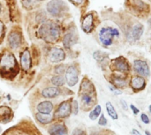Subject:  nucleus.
I'll return each mask as SVG.
<instances>
[{
  "instance_id": "nucleus-1",
  "label": "nucleus",
  "mask_w": 151,
  "mask_h": 135,
  "mask_svg": "<svg viewBox=\"0 0 151 135\" xmlns=\"http://www.w3.org/2000/svg\"><path fill=\"white\" fill-rule=\"evenodd\" d=\"M19 72V66L14 55L10 52H4L0 55V74L5 77L14 76Z\"/></svg>"
},
{
  "instance_id": "nucleus-2",
  "label": "nucleus",
  "mask_w": 151,
  "mask_h": 135,
  "mask_svg": "<svg viewBox=\"0 0 151 135\" xmlns=\"http://www.w3.org/2000/svg\"><path fill=\"white\" fill-rule=\"evenodd\" d=\"M38 34L40 38L46 42L54 43L57 42L60 37V27L55 22L47 21L40 26Z\"/></svg>"
},
{
  "instance_id": "nucleus-3",
  "label": "nucleus",
  "mask_w": 151,
  "mask_h": 135,
  "mask_svg": "<svg viewBox=\"0 0 151 135\" xmlns=\"http://www.w3.org/2000/svg\"><path fill=\"white\" fill-rule=\"evenodd\" d=\"M66 4L62 0H51L47 4L48 12L54 17L62 16L67 11Z\"/></svg>"
},
{
  "instance_id": "nucleus-4",
  "label": "nucleus",
  "mask_w": 151,
  "mask_h": 135,
  "mask_svg": "<svg viewBox=\"0 0 151 135\" xmlns=\"http://www.w3.org/2000/svg\"><path fill=\"white\" fill-rule=\"evenodd\" d=\"M119 35V33L118 29L111 28V27H104L101 29L99 33V39L102 44H104V46H110L112 43L113 37Z\"/></svg>"
},
{
  "instance_id": "nucleus-5",
  "label": "nucleus",
  "mask_w": 151,
  "mask_h": 135,
  "mask_svg": "<svg viewBox=\"0 0 151 135\" xmlns=\"http://www.w3.org/2000/svg\"><path fill=\"white\" fill-rule=\"evenodd\" d=\"M72 112V103L70 100L62 102L54 113V117L57 119H65L70 116Z\"/></svg>"
},
{
  "instance_id": "nucleus-6",
  "label": "nucleus",
  "mask_w": 151,
  "mask_h": 135,
  "mask_svg": "<svg viewBox=\"0 0 151 135\" xmlns=\"http://www.w3.org/2000/svg\"><path fill=\"white\" fill-rule=\"evenodd\" d=\"M65 81L70 87L76 85L79 82V71L75 66L72 65L67 68L65 71Z\"/></svg>"
},
{
  "instance_id": "nucleus-7",
  "label": "nucleus",
  "mask_w": 151,
  "mask_h": 135,
  "mask_svg": "<svg viewBox=\"0 0 151 135\" xmlns=\"http://www.w3.org/2000/svg\"><path fill=\"white\" fill-rule=\"evenodd\" d=\"M134 69L136 73L142 76H149L150 75V68L149 65L147 64L146 61H141V60H136L134 62Z\"/></svg>"
},
{
  "instance_id": "nucleus-8",
  "label": "nucleus",
  "mask_w": 151,
  "mask_h": 135,
  "mask_svg": "<svg viewBox=\"0 0 151 135\" xmlns=\"http://www.w3.org/2000/svg\"><path fill=\"white\" fill-rule=\"evenodd\" d=\"M112 66L115 68V69H117L122 73H128L130 71V66H129L127 61L122 56L113 60Z\"/></svg>"
},
{
  "instance_id": "nucleus-9",
  "label": "nucleus",
  "mask_w": 151,
  "mask_h": 135,
  "mask_svg": "<svg viewBox=\"0 0 151 135\" xmlns=\"http://www.w3.org/2000/svg\"><path fill=\"white\" fill-rule=\"evenodd\" d=\"M65 59V53L61 48H53L50 54V61L54 63L60 62Z\"/></svg>"
},
{
  "instance_id": "nucleus-10",
  "label": "nucleus",
  "mask_w": 151,
  "mask_h": 135,
  "mask_svg": "<svg viewBox=\"0 0 151 135\" xmlns=\"http://www.w3.org/2000/svg\"><path fill=\"white\" fill-rule=\"evenodd\" d=\"M48 133L50 135H68L67 128L64 124H53L49 129Z\"/></svg>"
},
{
  "instance_id": "nucleus-11",
  "label": "nucleus",
  "mask_w": 151,
  "mask_h": 135,
  "mask_svg": "<svg viewBox=\"0 0 151 135\" xmlns=\"http://www.w3.org/2000/svg\"><path fill=\"white\" fill-rule=\"evenodd\" d=\"M93 27H94V17H93V14L89 13L86 15L85 18L82 19L81 28L85 33H88L93 30Z\"/></svg>"
},
{
  "instance_id": "nucleus-12",
  "label": "nucleus",
  "mask_w": 151,
  "mask_h": 135,
  "mask_svg": "<svg viewBox=\"0 0 151 135\" xmlns=\"http://www.w3.org/2000/svg\"><path fill=\"white\" fill-rule=\"evenodd\" d=\"M8 42L11 48H17L21 42V34L19 32H12L8 36Z\"/></svg>"
},
{
  "instance_id": "nucleus-13",
  "label": "nucleus",
  "mask_w": 151,
  "mask_h": 135,
  "mask_svg": "<svg viewBox=\"0 0 151 135\" xmlns=\"http://www.w3.org/2000/svg\"><path fill=\"white\" fill-rule=\"evenodd\" d=\"M20 64H21V68L26 71L30 69V68H31L32 61H31L30 53L27 49L24 50L20 55Z\"/></svg>"
},
{
  "instance_id": "nucleus-14",
  "label": "nucleus",
  "mask_w": 151,
  "mask_h": 135,
  "mask_svg": "<svg viewBox=\"0 0 151 135\" xmlns=\"http://www.w3.org/2000/svg\"><path fill=\"white\" fill-rule=\"evenodd\" d=\"M131 87L134 90H142L146 86V81L143 77L135 76L131 80Z\"/></svg>"
},
{
  "instance_id": "nucleus-15",
  "label": "nucleus",
  "mask_w": 151,
  "mask_h": 135,
  "mask_svg": "<svg viewBox=\"0 0 151 135\" xmlns=\"http://www.w3.org/2000/svg\"><path fill=\"white\" fill-rule=\"evenodd\" d=\"M12 117V110L9 107L6 106H1L0 107V123L6 124L8 123Z\"/></svg>"
},
{
  "instance_id": "nucleus-16",
  "label": "nucleus",
  "mask_w": 151,
  "mask_h": 135,
  "mask_svg": "<svg viewBox=\"0 0 151 135\" xmlns=\"http://www.w3.org/2000/svg\"><path fill=\"white\" fill-rule=\"evenodd\" d=\"M53 110V105L51 102L50 101H43L41 102L38 105H37V111L40 113H43V114H50Z\"/></svg>"
},
{
  "instance_id": "nucleus-17",
  "label": "nucleus",
  "mask_w": 151,
  "mask_h": 135,
  "mask_svg": "<svg viewBox=\"0 0 151 135\" xmlns=\"http://www.w3.org/2000/svg\"><path fill=\"white\" fill-rule=\"evenodd\" d=\"M60 94V90L57 87H48L42 91V95L47 98H53Z\"/></svg>"
},
{
  "instance_id": "nucleus-18",
  "label": "nucleus",
  "mask_w": 151,
  "mask_h": 135,
  "mask_svg": "<svg viewBox=\"0 0 151 135\" xmlns=\"http://www.w3.org/2000/svg\"><path fill=\"white\" fill-rule=\"evenodd\" d=\"M75 43H76V36L73 32H69L64 36L63 45L65 48H70Z\"/></svg>"
},
{
  "instance_id": "nucleus-19",
  "label": "nucleus",
  "mask_w": 151,
  "mask_h": 135,
  "mask_svg": "<svg viewBox=\"0 0 151 135\" xmlns=\"http://www.w3.org/2000/svg\"><path fill=\"white\" fill-rule=\"evenodd\" d=\"M144 28L143 25L142 24H136L135 25H134V27L132 28V37L134 40H138L142 33H143Z\"/></svg>"
},
{
  "instance_id": "nucleus-20",
  "label": "nucleus",
  "mask_w": 151,
  "mask_h": 135,
  "mask_svg": "<svg viewBox=\"0 0 151 135\" xmlns=\"http://www.w3.org/2000/svg\"><path fill=\"white\" fill-rule=\"evenodd\" d=\"M35 119L39 123H41L42 125L50 124L53 120L52 116H50V114H43V113H40V112L35 114Z\"/></svg>"
},
{
  "instance_id": "nucleus-21",
  "label": "nucleus",
  "mask_w": 151,
  "mask_h": 135,
  "mask_svg": "<svg viewBox=\"0 0 151 135\" xmlns=\"http://www.w3.org/2000/svg\"><path fill=\"white\" fill-rule=\"evenodd\" d=\"M133 6L138 11H149V5L142 0H133Z\"/></svg>"
},
{
  "instance_id": "nucleus-22",
  "label": "nucleus",
  "mask_w": 151,
  "mask_h": 135,
  "mask_svg": "<svg viewBox=\"0 0 151 135\" xmlns=\"http://www.w3.org/2000/svg\"><path fill=\"white\" fill-rule=\"evenodd\" d=\"M93 92H88V93H82L81 95V101L86 105H91L94 101V98L92 96Z\"/></svg>"
},
{
  "instance_id": "nucleus-23",
  "label": "nucleus",
  "mask_w": 151,
  "mask_h": 135,
  "mask_svg": "<svg viewBox=\"0 0 151 135\" xmlns=\"http://www.w3.org/2000/svg\"><path fill=\"white\" fill-rule=\"evenodd\" d=\"M106 110L107 112L109 114V116L112 119H118V113L114 108V106L112 105V104L111 102H107L106 103Z\"/></svg>"
},
{
  "instance_id": "nucleus-24",
  "label": "nucleus",
  "mask_w": 151,
  "mask_h": 135,
  "mask_svg": "<svg viewBox=\"0 0 151 135\" xmlns=\"http://www.w3.org/2000/svg\"><path fill=\"white\" fill-rule=\"evenodd\" d=\"M51 83L56 87H59L65 83V79L62 76H55L51 78Z\"/></svg>"
},
{
  "instance_id": "nucleus-25",
  "label": "nucleus",
  "mask_w": 151,
  "mask_h": 135,
  "mask_svg": "<svg viewBox=\"0 0 151 135\" xmlns=\"http://www.w3.org/2000/svg\"><path fill=\"white\" fill-rule=\"evenodd\" d=\"M113 84L116 88H122V87H125L126 84H127V82L125 79L119 77V76H117V77H114L113 78Z\"/></svg>"
},
{
  "instance_id": "nucleus-26",
  "label": "nucleus",
  "mask_w": 151,
  "mask_h": 135,
  "mask_svg": "<svg viewBox=\"0 0 151 135\" xmlns=\"http://www.w3.org/2000/svg\"><path fill=\"white\" fill-rule=\"evenodd\" d=\"M100 113H101V106L100 105H96L95 107V109L92 110L91 112L89 113V119L91 120H96L99 117Z\"/></svg>"
},
{
  "instance_id": "nucleus-27",
  "label": "nucleus",
  "mask_w": 151,
  "mask_h": 135,
  "mask_svg": "<svg viewBox=\"0 0 151 135\" xmlns=\"http://www.w3.org/2000/svg\"><path fill=\"white\" fill-rule=\"evenodd\" d=\"M93 56H94V58H95L96 61H103V60L107 56V54H106V53H104V52H102V51H96V52L94 53Z\"/></svg>"
},
{
  "instance_id": "nucleus-28",
  "label": "nucleus",
  "mask_w": 151,
  "mask_h": 135,
  "mask_svg": "<svg viewBox=\"0 0 151 135\" xmlns=\"http://www.w3.org/2000/svg\"><path fill=\"white\" fill-rule=\"evenodd\" d=\"M72 112L74 115H76L79 112V104L76 100H73L72 103Z\"/></svg>"
},
{
  "instance_id": "nucleus-29",
  "label": "nucleus",
  "mask_w": 151,
  "mask_h": 135,
  "mask_svg": "<svg viewBox=\"0 0 151 135\" xmlns=\"http://www.w3.org/2000/svg\"><path fill=\"white\" fill-rule=\"evenodd\" d=\"M55 72H56L58 76H61V75L65 72V66H64V65L57 66L56 69H55Z\"/></svg>"
},
{
  "instance_id": "nucleus-30",
  "label": "nucleus",
  "mask_w": 151,
  "mask_h": 135,
  "mask_svg": "<svg viewBox=\"0 0 151 135\" xmlns=\"http://www.w3.org/2000/svg\"><path fill=\"white\" fill-rule=\"evenodd\" d=\"M23 5L26 9H31L33 5V0H23Z\"/></svg>"
},
{
  "instance_id": "nucleus-31",
  "label": "nucleus",
  "mask_w": 151,
  "mask_h": 135,
  "mask_svg": "<svg viewBox=\"0 0 151 135\" xmlns=\"http://www.w3.org/2000/svg\"><path fill=\"white\" fill-rule=\"evenodd\" d=\"M72 135H87L86 132L81 128H75L73 132Z\"/></svg>"
},
{
  "instance_id": "nucleus-32",
  "label": "nucleus",
  "mask_w": 151,
  "mask_h": 135,
  "mask_svg": "<svg viewBox=\"0 0 151 135\" xmlns=\"http://www.w3.org/2000/svg\"><path fill=\"white\" fill-rule=\"evenodd\" d=\"M98 124H99L100 126H104V127L107 125V119H106V118L104 117V114H102V116L100 117L99 121H98Z\"/></svg>"
},
{
  "instance_id": "nucleus-33",
  "label": "nucleus",
  "mask_w": 151,
  "mask_h": 135,
  "mask_svg": "<svg viewBox=\"0 0 151 135\" xmlns=\"http://www.w3.org/2000/svg\"><path fill=\"white\" fill-rule=\"evenodd\" d=\"M141 119H142V121L144 124H150V119H149V117L147 116V114L142 113Z\"/></svg>"
},
{
  "instance_id": "nucleus-34",
  "label": "nucleus",
  "mask_w": 151,
  "mask_h": 135,
  "mask_svg": "<svg viewBox=\"0 0 151 135\" xmlns=\"http://www.w3.org/2000/svg\"><path fill=\"white\" fill-rule=\"evenodd\" d=\"M4 25L3 22L0 21V39H2L4 37Z\"/></svg>"
},
{
  "instance_id": "nucleus-35",
  "label": "nucleus",
  "mask_w": 151,
  "mask_h": 135,
  "mask_svg": "<svg viewBox=\"0 0 151 135\" xmlns=\"http://www.w3.org/2000/svg\"><path fill=\"white\" fill-rule=\"evenodd\" d=\"M130 107H131V109L133 110V112H134V114H138V113L140 112V110H139L138 108H136L134 105H131Z\"/></svg>"
},
{
  "instance_id": "nucleus-36",
  "label": "nucleus",
  "mask_w": 151,
  "mask_h": 135,
  "mask_svg": "<svg viewBox=\"0 0 151 135\" xmlns=\"http://www.w3.org/2000/svg\"><path fill=\"white\" fill-rule=\"evenodd\" d=\"M120 103H121V105H122V107H124V109L127 111V110L128 109V107H127V105L126 101H125V100H123V99H121V100H120Z\"/></svg>"
},
{
  "instance_id": "nucleus-37",
  "label": "nucleus",
  "mask_w": 151,
  "mask_h": 135,
  "mask_svg": "<svg viewBox=\"0 0 151 135\" xmlns=\"http://www.w3.org/2000/svg\"><path fill=\"white\" fill-rule=\"evenodd\" d=\"M73 4H81L82 3V1L83 0H70Z\"/></svg>"
},
{
  "instance_id": "nucleus-38",
  "label": "nucleus",
  "mask_w": 151,
  "mask_h": 135,
  "mask_svg": "<svg viewBox=\"0 0 151 135\" xmlns=\"http://www.w3.org/2000/svg\"><path fill=\"white\" fill-rule=\"evenodd\" d=\"M133 134L134 135H142L140 134L139 131H137V130H135V129H133Z\"/></svg>"
},
{
  "instance_id": "nucleus-39",
  "label": "nucleus",
  "mask_w": 151,
  "mask_h": 135,
  "mask_svg": "<svg viewBox=\"0 0 151 135\" xmlns=\"http://www.w3.org/2000/svg\"><path fill=\"white\" fill-rule=\"evenodd\" d=\"M90 135H99V134L97 132H93V133L90 134Z\"/></svg>"
},
{
  "instance_id": "nucleus-40",
  "label": "nucleus",
  "mask_w": 151,
  "mask_h": 135,
  "mask_svg": "<svg viewBox=\"0 0 151 135\" xmlns=\"http://www.w3.org/2000/svg\"><path fill=\"white\" fill-rule=\"evenodd\" d=\"M145 134H146V135H151L149 131H146V132H145Z\"/></svg>"
},
{
  "instance_id": "nucleus-41",
  "label": "nucleus",
  "mask_w": 151,
  "mask_h": 135,
  "mask_svg": "<svg viewBox=\"0 0 151 135\" xmlns=\"http://www.w3.org/2000/svg\"><path fill=\"white\" fill-rule=\"evenodd\" d=\"M149 108H150V114H151V105H150V107H149Z\"/></svg>"
},
{
  "instance_id": "nucleus-42",
  "label": "nucleus",
  "mask_w": 151,
  "mask_h": 135,
  "mask_svg": "<svg viewBox=\"0 0 151 135\" xmlns=\"http://www.w3.org/2000/svg\"><path fill=\"white\" fill-rule=\"evenodd\" d=\"M149 23H150V25H151V19H150V21H149Z\"/></svg>"
},
{
  "instance_id": "nucleus-43",
  "label": "nucleus",
  "mask_w": 151,
  "mask_h": 135,
  "mask_svg": "<svg viewBox=\"0 0 151 135\" xmlns=\"http://www.w3.org/2000/svg\"><path fill=\"white\" fill-rule=\"evenodd\" d=\"M0 11H1V5H0Z\"/></svg>"
},
{
  "instance_id": "nucleus-44",
  "label": "nucleus",
  "mask_w": 151,
  "mask_h": 135,
  "mask_svg": "<svg viewBox=\"0 0 151 135\" xmlns=\"http://www.w3.org/2000/svg\"><path fill=\"white\" fill-rule=\"evenodd\" d=\"M39 1H43V0H39Z\"/></svg>"
}]
</instances>
